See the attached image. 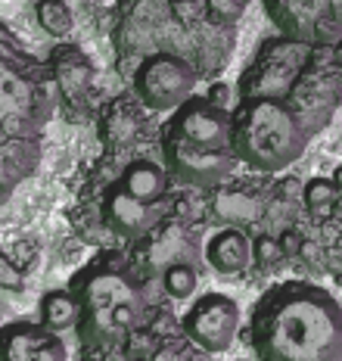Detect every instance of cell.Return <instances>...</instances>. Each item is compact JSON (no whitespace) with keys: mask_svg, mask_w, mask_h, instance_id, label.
I'll list each match as a JSON object with an SVG mask.
<instances>
[{"mask_svg":"<svg viewBox=\"0 0 342 361\" xmlns=\"http://www.w3.org/2000/svg\"><path fill=\"white\" fill-rule=\"evenodd\" d=\"M156 277H159V287L165 290L168 299H190L199 287V262L193 259L171 262V265L156 271Z\"/></svg>","mask_w":342,"mask_h":361,"instance_id":"14","label":"cell"},{"mask_svg":"<svg viewBox=\"0 0 342 361\" xmlns=\"http://www.w3.org/2000/svg\"><path fill=\"white\" fill-rule=\"evenodd\" d=\"M19 287H22V265H16L6 252H0V290H19Z\"/></svg>","mask_w":342,"mask_h":361,"instance_id":"21","label":"cell"},{"mask_svg":"<svg viewBox=\"0 0 342 361\" xmlns=\"http://www.w3.org/2000/svg\"><path fill=\"white\" fill-rule=\"evenodd\" d=\"M236 97L230 109L236 159L255 171H284L339 109L342 41L267 37L243 72Z\"/></svg>","mask_w":342,"mask_h":361,"instance_id":"1","label":"cell"},{"mask_svg":"<svg viewBox=\"0 0 342 361\" xmlns=\"http://www.w3.org/2000/svg\"><path fill=\"white\" fill-rule=\"evenodd\" d=\"M302 200H305V206H308V209L324 212V209L336 206L339 187L333 184V178H311L308 184H305V190H302Z\"/></svg>","mask_w":342,"mask_h":361,"instance_id":"18","label":"cell"},{"mask_svg":"<svg viewBox=\"0 0 342 361\" xmlns=\"http://www.w3.org/2000/svg\"><path fill=\"white\" fill-rule=\"evenodd\" d=\"M199 81V69L187 56L171 50H153L140 56L131 72V90L140 106L150 112H175L184 100H190Z\"/></svg>","mask_w":342,"mask_h":361,"instance_id":"6","label":"cell"},{"mask_svg":"<svg viewBox=\"0 0 342 361\" xmlns=\"http://www.w3.org/2000/svg\"><path fill=\"white\" fill-rule=\"evenodd\" d=\"M34 16H38L41 28L53 37H65L72 32V10L65 6V0H38L34 4Z\"/></svg>","mask_w":342,"mask_h":361,"instance_id":"16","label":"cell"},{"mask_svg":"<svg viewBox=\"0 0 342 361\" xmlns=\"http://www.w3.org/2000/svg\"><path fill=\"white\" fill-rule=\"evenodd\" d=\"M113 178L128 193H134V197L144 202H153V206H165V200L171 197V184H175V178L165 169L162 156L159 159L156 156H131Z\"/></svg>","mask_w":342,"mask_h":361,"instance_id":"11","label":"cell"},{"mask_svg":"<svg viewBox=\"0 0 342 361\" xmlns=\"http://www.w3.org/2000/svg\"><path fill=\"white\" fill-rule=\"evenodd\" d=\"M159 153L177 184L218 190L236 169L230 109L193 94L159 128Z\"/></svg>","mask_w":342,"mask_h":361,"instance_id":"5","label":"cell"},{"mask_svg":"<svg viewBox=\"0 0 342 361\" xmlns=\"http://www.w3.org/2000/svg\"><path fill=\"white\" fill-rule=\"evenodd\" d=\"M205 100L215 103L221 109H234V100H236V90L227 85V81H212L209 90H205Z\"/></svg>","mask_w":342,"mask_h":361,"instance_id":"22","label":"cell"},{"mask_svg":"<svg viewBox=\"0 0 342 361\" xmlns=\"http://www.w3.org/2000/svg\"><path fill=\"white\" fill-rule=\"evenodd\" d=\"M69 290L78 302L75 330L84 352L113 349L140 330L150 312L140 268L125 259V252H100L72 277Z\"/></svg>","mask_w":342,"mask_h":361,"instance_id":"4","label":"cell"},{"mask_svg":"<svg viewBox=\"0 0 342 361\" xmlns=\"http://www.w3.org/2000/svg\"><path fill=\"white\" fill-rule=\"evenodd\" d=\"M277 243H280V250H284V255H299L302 252V237L296 234V231H284Z\"/></svg>","mask_w":342,"mask_h":361,"instance_id":"23","label":"cell"},{"mask_svg":"<svg viewBox=\"0 0 342 361\" xmlns=\"http://www.w3.org/2000/svg\"><path fill=\"white\" fill-rule=\"evenodd\" d=\"M262 6L284 37L305 44L342 41V0H262Z\"/></svg>","mask_w":342,"mask_h":361,"instance_id":"7","label":"cell"},{"mask_svg":"<svg viewBox=\"0 0 342 361\" xmlns=\"http://www.w3.org/2000/svg\"><path fill=\"white\" fill-rule=\"evenodd\" d=\"M0 361H69V345L41 321H13L0 327Z\"/></svg>","mask_w":342,"mask_h":361,"instance_id":"10","label":"cell"},{"mask_svg":"<svg viewBox=\"0 0 342 361\" xmlns=\"http://www.w3.org/2000/svg\"><path fill=\"white\" fill-rule=\"evenodd\" d=\"M249 343L258 361H342V308L317 283H277L252 305Z\"/></svg>","mask_w":342,"mask_h":361,"instance_id":"2","label":"cell"},{"mask_svg":"<svg viewBox=\"0 0 342 361\" xmlns=\"http://www.w3.org/2000/svg\"><path fill=\"white\" fill-rule=\"evenodd\" d=\"M205 265L218 274H240L252 262V240L240 224H227V228L215 231L205 240Z\"/></svg>","mask_w":342,"mask_h":361,"instance_id":"13","label":"cell"},{"mask_svg":"<svg viewBox=\"0 0 342 361\" xmlns=\"http://www.w3.org/2000/svg\"><path fill=\"white\" fill-rule=\"evenodd\" d=\"M0 327H4V324H0Z\"/></svg>","mask_w":342,"mask_h":361,"instance_id":"25","label":"cell"},{"mask_svg":"<svg viewBox=\"0 0 342 361\" xmlns=\"http://www.w3.org/2000/svg\"><path fill=\"white\" fill-rule=\"evenodd\" d=\"M252 259H258L262 265H277L280 259H284V250H280V243L274 237H255V243H252Z\"/></svg>","mask_w":342,"mask_h":361,"instance_id":"20","label":"cell"},{"mask_svg":"<svg viewBox=\"0 0 342 361\" xmlns=\"http://www.w3.org/2000/svg\"><path fill=\"white\" fill-rule=\"evenodd\" d=\"M255 202H249L246 197H230V193H218V215L227 218L230 224H240L249 221V218H255Z\"/></svg>","mask_w":342,"mask_h":361,"instance_id":"19","label":"cell"},{"mask_svg":"<svg viewBox=\"0 0 342 361\" xmlns=\"http://www.w3.org/2000/svg\"><path fill=\"white\" fill-rule=\"evenodd\" d=\"M240 330V305L224 293H205L181 318V334L205 355L227 352Z\"/></svg>","mask_w":342,"mask_h":361,"instance_id":"8","label":"cell"},{"mask_svg":"<svg viewBox=\"0 0 342 361\" xmlns=\"http://www.w3.org/2000/svg\"><path fill=\"white\" fill-rule=\"evenodd\" d=\"M41 324L50 330H69L78 324V302L72 290H50L41 296Z\"/></svg>","mask_w":342,"mask_h":361,"instance_id":"15","label":"cell"},{"mask_svg":"<svg viewBox=\"0 0 342 361\" xmlns=\"http://www.w3.org/2000/svg\"><path fill=\"white\" fill-rule=\"evenodd\" d=\"M47 72H50V81L59 85L63 100L69 103V106H81V103L87 100L94 69H91V63H87V56L81 54V47H75V44H59V47H53Z\"/></svg>","mask_w":342,"mask_h":361,"instance_id":"12","label":"cell"},{"mask_svg":"<svg viewBox=\"0 0 342 361\" xmlns=\"http://www.w3.org/2000/svg\"><path fill=\"white\" fill-rule=\"evenodd\" d=\"M333 184L342 190V165H336V171H333Z\"/></svg>","mask_w":342,"mask_h":361,"instance_id":"24","label":"cell"},{"mask_svg":"<svg viewBox=\"0 0 342 361\" xmlns=\"http://www.w3.org/2000/svg\"><path fill=\"white\" fill-rule=\"evenodd\" d=\"M205 4V16H209L212 25L224 28V32H234V25L240 22V16L246 13L249 0H203Z\"/></svg>","mask_w":342,"mask_h":361,"instance_id":"17","label":"cell"},{"mask_svg":"<svg viewBox=\"0 0 342 361\" xmlns=\"http://www.w3.org/2000/svg\"><path fill=\"white\" fill-rule=\"evenodd\" d=\"M50 112L47 66L0 22V206L38 169Z\"/></svg>","mask_w":342,"mask_h":361,"instance_id":"3","label":"cell"},{"mask_svg":"<svg viewBox=\"0 0 342 361\" xmlns=\"http://www.w3.org/2000/svg\"><path fill=\"white\" fill-rule=\"evenodd\" d=\"M165 209L168 206H153V202L137 200L134 193H128L115 178H109L100 190V202H96V215L100 224L118 240H146L165 221Z\"/></svg>","mask_w":342,"mask_h":361,"instance_id":"9","label":"cell"}]
</instances>
